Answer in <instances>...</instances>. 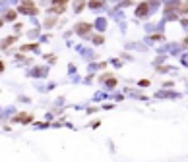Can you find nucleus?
<instances>
[{
  "label": "nucleus",
  "instance_id": "nucleus-6",
  "mask_svg": "<svg viewBox=\"0 0 188 162\" xmlns=\"http://www.w3.org/2000/svg\"><path fill=\"white\" fill-rule=\"evenodd\" d=\"M83 6H85V2H83V0H78V2H76V10H78V12H80Z\"/></svg>",
  "mask_w": 188,
  "mask_h": 162
},
{
  "label": "nucleus",
  "instance_id": "nucleus-5",
  "mask_svg": "<svg viewBox=\"0 0 188 162\" xmlns=\"http://www.w3.org/2000/svg\"><path fill=\"white\" fill-rule=\"evenodd\" d=\"M89 6L95 10V8H99V6H103V0H91V2H89Z\"/></svg>",
  "mask_w": 188,
  "mask_h": 162
},
{
  "label": "nucleus",
  "instance_id": "nucleus-8",
  "mask_svg": "<svg viewBox=\"0 0 188 162\" xmlns=\"http://www.w3.org/2000/svg\"><path fill=\"white\" fill-rule=\"evenodd\" d=\"M93 43H97V44L103 43V37H101V35H99V37H93Z\"/></svg>",
  "mask_w": 188,
  "mask_h": 162
},
{
  "label": "nucleus",
  "instance_id": "nucleus-9",
  "mask_svg": "<svg viewBox=\"0 0 188 162\" xmlns=\"http://www.w3.org/2000/svg\"><path fill=\"white\" fill-rule=\"evenodd\" d=\"M184 44H188V37H186V39H184Z\"/></svg>",
  "mask_w": 188,
  "mask_h": 162
},
{
  "label": "nucleus",
  "instance_id": "nucleus-3",
  "mask_svg": "<svg viewBox=\"0 0 188 162\" xmlns=\"http://www.w3.org/2000/svg\"><path fill=\"white\" fill-rule=\"evenodd\" d=\"M89 29H91V23H87V21H82V23L76 25V31H78L80 35H87V33H89Z\"/></svg>",
  "mask_w": 188,
  "mask_h": 162
},
{
  "label": "nucleus",
  "instance_id": "nucleus-2",
  "mask_svg": "<svg viewBox=\"0 0 188 162\" xmlns=\"http://www.w3.org/2000/svg\"><path fill=\"white\" fill-rule=\"evenodd\" d=\"M148 12H149V4H148V2H142V4L136 8V16H138V18H146Z\"/></svg>",
  "mask_w": 188,
  "mask_h": 162
},
{
  "label": "nucleus",
  "instance_id": "nucleus-7",
  "mask_svg": "<svg viewBox=\"0 0 188 162\" xmlns=\"http://www.w3.org/2000/svg\"><path fill=\"white\" fill-rule=\"evenodd\" d=\"M52 4H68V0H52Z\"/></svg>",
  "mask_w": 188,
  "mask_h": 162
},
{
  "label": "nucleus",
  "instance_id": "nucleus-1",
  "mask_svg": "<svg viewBox=\"0 0 188 162\" xmlns=\"http://www.w3.org/2000/svg\"><path fill=\"white\" fill-rule=\"evenodd\" d=\"M19 12L21 14H37V8H35V4H33L31 0H24L21 6H19Z\"/></svg>",
  "mask_w": 188,
  "mask_h": 162
},
{
  "label": "nucleus",
  "instance_id": "nucleus-4",
  "mask_svg": "<svg viewBox=\"0 0 188 162\" xmlns=\"http://www.w3.org/2000/svg\"><path fill=\"white\" fill-rule=\"evenodd\" d=\"M16 122H21V124H29V122H33V116L31 114H18L16 116Z\"/></svg>",
  "mask_w": 188,
  "mask_h": 162
}]
</instances>
